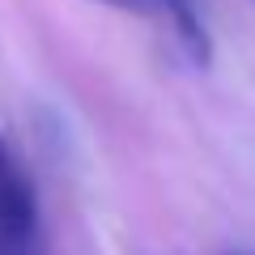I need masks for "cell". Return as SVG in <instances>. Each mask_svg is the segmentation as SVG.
<instances>
[{"label":"cell","mask_w":255,"mask_h":255,"mask_svg":"<svg viewBox=\"0 0 255 255\" xmlns=\"http://www.w3.org/2000/svg\"><path fill=\"white\" fill-rule=\"evenodd\" d=\"M0 255H43L34 183L4 140H0Z\"/></svg>","instance_id":"obj_1"},{"label":"cell","mask_w":255,"mask_h":255,"mask_svg":"<svg viewBox=\"0 0 255 255\" xmlns=\"http://www.w3.org/2000/svg\"><path fill=\"white\" fill-rule=\"evenodd\" d=\"M153 4L166 13V17H170V30L179 34L183 51H187L196 64H209L213 47H209V30H204L200 4H196V0H153Z\"/></svg>","instance_id":"obj_2"},{"label":"cell","mask_w":255,"mask_h":255,"mask_svg":"<svg viewBox=\"0 0 255 255\" xmlns=\"http://www.w3.org/2000/svg\"><path fill=\"white\" fill-rule=\"evenodd\" d=\"M98 4H111V9H124V13H153L157 9L153 0H98Z\"/></svg>","instance_id":"obj_3"}]
</instances>
